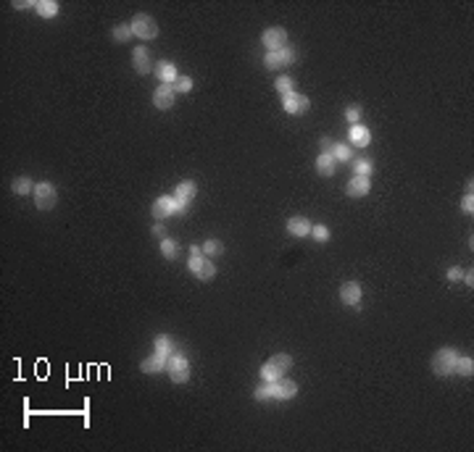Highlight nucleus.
<instances>
[{
	"mask_svg": "<svg viewBox=\"0 0 474 452\" xmlns=\"http://www.w3.org/2000/svg\"><path fill=\"white\" fill-rule=\"evenodd\" d=\"M298 394V384L290 379H277V381H266L264 387L256 389V400H292Z\"/></svg>",
	"mask_w": 474,
	"mask_h": 452,
	"instance_id": "nucleus-1",
	"label": "nucleus"
},
{
	"mask_svg": "<svg viewBox=\"0 0 474 452\" xmlns=\"http://www.w3.org/2000/svg\"><path fill=\"white\" fill-rule=\"evenodd\" d=\"M166 371H169V376H171L174 384H185L190 379V363H187V357L179 355V352H171L169 360H166Z\"/></svg>",
	"mask_w": 474,
	"mask_h": 452,
	"instance_id": "nucleus-2",
	"label": "nucleus"
},
{
	"mask_svg": "<svg viewBox=\"0 0 474 452\" xmlns=\"http://www.w3.org/2000/svg\"><path fill=\"white\" fill-rule=\"evenodd\" d=\"M456 350H450V347H443V350H437L435 352V357H432V371H435V376H450L453 373V366H456Z\"/></svg>",
	"mask_w": 474,
	"mask_h": 452,
	"instance_id": "nucleus-3",
	"label": "nucleus"
},
{
	"mask_svg": "<svg viewBox=\"0 0 474 452\" xmlns=\"http://www.w3.org/2000/svg\"><path fill=\"white\" fill-rule=\"evenodd\" d=\"M56 202H58V192H56V187L50 182H40L34 187V205L40 211H53Z\"/></svg>",
	"mask_w": 474,
	"mask_h": 452,
	"instance_id": "nucleus-4",
	"label": "nucleus"
},
{
	"mask_svg": "<svg viewBox=\"0 0 474 452\" xmlns=\"http://www.w3.org/2000/svg\"><path fill=\"white\" fill-rule=\"evenodd\" d=\"M132 32H134V37H140V40H153V37H158V24L148 13H137L132 18Z\"/></svg>",
	"mask_w": 474,
	"mask_h": 452,
	"instance_id": "nucleus-5",
	"label": "nucleus"
},
{
	"mask_svg": "<svg viewBox=\"0 0 474 452\" xmlns=\"http://www.w3.org/2000/svg\"><path fill=\"white\" fill-rule=\"evenodd\" d=\"M261 42H264V48L269 53H277V50L287 48V32L282 27H272V29H266L261 34Z\"/></svg>",
	"mask_w": 474,
	"mask_h": 452,
	"instance_id": "nucleus-6",
	"label": "nucleus"
},
{
	"mask_svg": "<svg viewBox=\"0 0 474 452\" xmlns=\"http://www.w3.org/2000/svg\"><path fill=\"white\" fill-rule=\"evenodd\" d=\"M174 98H177V87L174 84H158V89L153 92V105L161 108V110H169L174 105Z\"/></svg>",
	"mask_w": 474,
	"mask_h": 452,
	"instance_id": "nucleus-7",
	"label": "nucleus"
},
{
	"mask_svg": "<svg viewBox=\"0 0 474 452\" xmlns=\"http://www.w3.org/2000/svg\"><path fill=\"white\" fill-rule=\"evenodd\" d=\"M361 297H364V289H361L358 281H345V284L340 287V300H343V305L356 308V305L361 303Z\"/></svg>",
	"mask_w": 474,
	"mask_h": 452,
	"instance_id": "nucleus-8",
	"label": "nucleus"
},
{
	"mask_svg": "<svg viewBox=\"0 0 474 452\" xmlns=\"http://www.w3.org/2000/svg\"><path fill=\"white\" fill-rule=\"evenodd\" d=\"M132 61H134V71H137V74L145 77V74L153 71V61H150V53H148L145 45H140V48L132 50Z\"/></svg>",
	"mask_w": 474,
	"mask_h": 452,
	"instance_id": "nucleus-9",
	"label": "nucleus"
},
{
	"mask_svg": "<svg viewBox=\"0 0 474 452\" xmlns=\"http://www.w3.org/2000/svg\"><path fill=\"white\" fill-rule=\"evenodd\" d=\"M282 105H285V110L287 113H292V116H298V113H306L308 110V98L306 95H298V92H287L285 95V100H282Z\"/></svg>",
	"mask_w": 474,
	"mask_h": 452,
	"instance_id": "nucleus-10",
	"label": "nucleus"
},
{
	"mask_svg": "<svg viewBox=\"0 0 474 452\" xmlns=\"http://www.w3.org/2000/svg\"><path fill=\"white\" fill-rule=\"evenodd\" d=\"M171 213H177V197L164 195V197H158V200L153 202V216H155V218H166V216H171Z\"/></svg>",
	"mask_w": 474,
	"mask_h": 452,
	"instance_id": "nucleus-11",
	"label": "nucleus"
},
{
	"mask_svg": "<svg viewBox=\"0 0 474 452\" xmlns=\"http://www.w3.org/2000/svg\"><path fill=\"white\" fill-rule=\"evenodd\" d=\"M369 190H372L369 176H353L350 182H348V187H345V192L350 197H364V195H369Z\"/></svg>",
	"mask_w": 474,
	"mask_h": 452,
	"instance_id": "nucleus-12",
	"label": "nucleus"
},
{
	"mask_svg": "<svg viewBox=\"0 0 474 452\" xmlns=\"http://www.w3.org/2000/svg\"><path fill=\"white\" fill-rule=\"evenodd\" d=\"M311 221L308 218H303V216H292L290 221H287V232L292 234V237H308L311 234Z\"/></svg>",
	"mask_w": 474,
	"mask_h": 452,
	"instance_id": "nucleus-13",
	"label": "nucleus"
},
{
	"mask_svg": "<svg viewBox=\"0 0 474 452\" xmlns=\"http://www.w3.org/2000/svg\"><path fill=\"white\" fill-rule=\"evenodd\" d=\"M335 168H337V161H335L332 153H322L319 158H316V174H319V176H332Z\"/></svg>",
	"mask_w": 474,
	"mask_h": 452,
	"instance_id": "nucleus-14",
	"label": "nucleus"
},
{
	"mask_svg": "<svg viewBox=\"0 0 474 452\" xmlns=\"http://www.w3.org/2000/svg\"><path fill=\"white\" fill-rule=\"evenodd\" d=\"M155 74H158V79H161V84H177V79H179L174 63H166V61L155 66Z\"/></svg>",
	"mask_w": 474,
	"mask_h": 452,
	"instance_id": "nucleus-15",
	"label": "nucleus"
},
{
	"mask_svg": "<svg viewBox=\"0 0 474 452\" xmlns=\"http://www.w3.org/2000/svg\"><path fill=\"white\" fill-rule=\"evenodd\" d=\"M350 142H353L356 147H366V145L372 142V131H369L366 126H361V124L350 126Z\"/></svg>",
	"mask_w": 474,
	"mask_h": 452,
	"instance_id": "nucleus-16",
	"label": "nucleus"
},
{
	"mask_svg": "<svg viewBox=\"0 0 474 452\" xmlns=\"http://www.w3.org/2000/svg\"><path fill=\"white\" fill-rule=\"evenodd\" d=\"M195 192H198V187H195V182H190V179H185V182H179V187H177V192H174V197H177V202H187L195 197Z\"/></svg>",
	"mask_w": 474,
	"mask_h": 452,
	"instance_id": "nucleus-17",
	"label": "nucleus"
},
{
	"mask_svg": "<svg viewBox=\"0 0 474 452\" xmlns=\"http://www.w3.org/2000/svg\"><path fill=\"white\" fill-rule=\"evenodd\" d=\"M140 368H143V373L164 371V368H166V357H161V355H155V352H153V357H145L143 363H140Z\"/></svg>",
	"mask_w": 474,
	"mask_h": 452,
	"instance_id": "nucleus-18",
	"label": "nucleus"
},
{
	"mask_svg": "<svg viewBox=\"0 0 474 452\" xmlns=\"http://www.w3.org/2000/svg\"><path fill=\"white\" fill-rule=\"evenodd\" d=\"M34 187H37V184L32 182L29 176H19V179H13V184H11V190H13L16 195H29Z\"/></svg>",
	"mask_w": 474,
	"mask_h": 452,
	"instance_id": "nucleus-19",
	"label": "nucleus"
},
{
	"mask_svg": "<svg viewBox=\"0 0 474 452\" xmlns=\"http://www.w3.org/2000/svg\"><path fill=\"white\" fill-rule=\"evenodd\" d=\"M37 13L42 18H53L58 13V3L56 0H37Z\"/></svg>",
	"mask_w": 474,
	"mask_h": 452,
	"instance_id": "nucleus-20",
	"label": "nucleus"
},
{
	"mask_svg": "<svg viewBox=\"0 0 474 452\" xmlns=\"http://www.w3.org/2000/svg\"><path fill=\"white\" fill-rule=\"evenodd\" d=\"M174 352V342L169 336H158L155 339V355H161V357H166L169 360V355Z\"/></svg>",
	"mask_w": 474,
	"mask_h": 452,
	"instance_id": "nucleus-21",
	"label": "nucleus"
},
{
	"mask_svg": "<svg viewBox=\"0 0 474 452\" xmlns=\"http://www.w3.org/2000/svg\"><path fill=\"white\" fill-rule=\"evenodd\" d=\"M161 253H164V258H166V260H174V258H177V253H179V244H177V239H169V237H164V239H161Z\"/></svg>",
	"mask_w": 474,
	"mask_h": 452,
	"instance_id": "nucleus-22",
	"label": "nucleus"
},
{
	"mask_svg": "<svg viewBox=\"0 0 474 452\" xmlns=\"http://www.w3.org/2000/svg\"><path fill=\"white\" fill-rule=\"evenodd\" d=\"M471 371H474V360H471V357H456L453 373H459V376H471Z\"/></svg>",
	"mask_w": 474,
	"mask_h": 452,
	"instance_id": "nucleus-23",
	"label": "nucleus"
},
{
	"mask_svg": "<svg viewBox=\"0 0 474 452\" xmlns=\"http://www.w3.org/2000/svg\"><path fill=\"white\" fill-rule=\"evenodd\" d=\"M269 363H272L274 368H279L282 373H287V371L292 368V357H290V355H285V352H279V355H274L272 360H269Z\"/></svg>",
	"mask_w": 474,
	"mask_h": 452,
	"instance_id": "nucleus-24",
	"label": "nucleus"
},
{
	"mask_svg": "<svg viewBox=\"0 0 474 452\" xmlns=\"http://www.w3.org/2000/svg\"><path fill=\"white\" fill-rule=\"evenodd\" d=\"M200 247H203V255H206V258H214V255H221L224 253V244L219 239H208L206 244H200Z\"/></svg>",
	"mask_w": 474,
	"mask_h": 452,
	"instance_id": "nucleus-25",
	"label": "nucleus"
},
{
	"mask_svg": "<svg viewBox=\"0 0 474 452\" xmlns=\"http://www.w3.org/2000/svg\"><path fill=\"white\" fill-rule=\"evenodd\" d=\"M264 66L269 71H277L279 66H285V61H282V50H277V53H269L266 58H264Z\"/></svg>",
	"mask_w": 474,
	"mask_h": 452,
	"instance_id": "nucleus-26",
	"label": "nucleus"
},
{
	"mask_svg": "<svg viewBox=\"0 0 474 452\" xmlns=\"http://www.w3.org/2000/svg\"><path fill=\"white\" fill-rule=\"evenodd\" d=\"M195 276H198V279H203V281H211V279L216 276V266H214V260H208V258H206V263H203V268L198 271Z\"/></svg>",
	"mask_w": 474,
	"mask_h": 452,
	"instance_id": "nucleus-27",
	"label": "nucleus"
},
{
	"mask_svg": "<svg viewBox=\"0 0 474 452\" xmlns=\"http://www.w3.org/2000/svg\"><path fill=\"white\" fill-rule=\"evenodd\" d=\"M311 237L322 244V242H327V239H329V229H327L324 223H313V226H311Z\"/></svg>",
	"mask_w": 474,
	"mask_h": 452,
	"instance_id": "nucleus-28",
	"label": "nucleus"
},
{
	"mask_svg": "<svg viewBox=\"0 0 474 452\" xmlns=\"http://www.w3.org/2000/svg\"><path fill=\"white\" fill-rule=\"evenodd\" d=\"M261 379H264V381H277V379H282V371H279V368H274L272 363H264V368H261Z\"/></svg>",
	"mask_w": 474,
	"mask_h": 452,
	"instance_id": "nucleus-29",
	"label": "nucleus"
},
{
	"mask_svg": "<svg viewBox=\"0 0 474 452\" xmlns=\"http://www.w3.org/2000/svg\"><path fill=\"white\" fill-rule=\"evenodd\" d=\"M132 34H134V32H132V24H119V27L114 29V34H111V37H114L116 42H127Z\"/></svg>",
	"mask_w": 474,
	"mask_h": 452,
	"instance_id": "nucleus-30",
	"label": "nucleus"
},
{
	"mask_svg": "<svg viewBox=\"0 0 474 452\" xmlns=\"http://www.w3.org/2000/svg\"><path fill=\"white\" fill-rule=\"evenodd\" d=\"M374 168V163L369 161V158H361V161H356V176H369Z\"/></svg>",
	"mask_w": 474,
	"mask_h": 452,
	"instance_id": "nucleus-31",
	"label": "nucleus"
},
{
	"mask_svg": "<svg viewBox=\"0 0 474 452\" xmlns=\"http://www.w3.org/2000/svg\"><path fill=\"white\" fill-rule=\"evenodd\" d=\"M274 87H277V92H282V95L295 92V89H292V77H279V79L274 82Z\"/></svg>",
	"mask_w": 474,
	"mask_h": 452,
	"instance_id": "nucleus-32",
	"label": "nucleus"
},
{
	"mask_svg": "<svg viewBox=\"0 0 474 452\" xmlns=\"http://www.w3.org/2000/svg\"><path fill=\"white\" fill-rule=\"evenodd\" d=\"M332 155H335V161H348V158H350V147L348 145H335L332 147Z\"/></svg>",
	"mask_w": 474,
	"mask_h": 452,
	"instance_id": "nucleus-33",
	"label": "nucleus"
},
{
	"mask_svg": "<svg viewBox=\"0 0 474 452\" xmlns=\"http://www.w3.org/2000/svg\"><path fill=\"white\" fill-rule=\"evenodd\" d=\"M203 263H206V255H190V263H187V268L192 271V274H198V271L203 268Z\"/></svg>",
	"mask_w": 474,
	"mask_h": 452,
	"instance_id": "nucleus-34",
	"label": "nucleus"
},
{
	"mask_svg": "<svg viewBox=\"0 0 474 452\" xmlns=\"http://www.w3.org/2000/svg\"><path fill=\"white\" fill-rule=\"evenodd\" d=\"M174 87H177V92H190V89H192V79L190 77H179Z\"/></svg>",
	"mask_w": 474,
	"mask_h": 452,
	"instance_id": "nucleus-35",
	"label": "nucleus"
},
{
	"mask_svg": "<svg viewBox=\"0 0 474 452\" xmlns=\"http://www.w3.org/2000/svg\"><path fill=\"white\" fill-rule=\"evenodd\" d=\"M345 119L350 121V126H356V124L361 121V108H356V105H350V108L345 110Z\"/></svg>",
	"mask_w": 474,
	"mask_h": 452,
	"instance_id": "nucleus-36",
	"label": "nucleus"
},
{
	"mask_svg": "<svg viewBox=\"0 0 474 452\" xmlns=\"http://www.w3.org/2000/svg\"><path fill=\"white\" fill-rule=\"evenodd\" d=\"M461 211H464V213H469V216L474 213V197H471V195H464V200H461Z\"/></svg>",
	"mask_w": 474,
	"mask_h": 452,
	"instance_id": "nucleus-37",
	"label": "nucleus"
},
{
	"mask_svg": "<svg viewBox=\"0 0 474 452\" xmlns=\"http://www.w3.org/2000/svg\"><path fill=\"white\" fill-rule=\"evenodd\" d=\"M282 61H285V66L295 63V50H292V48H282Z\"/></svg>",
	"mask_w": 474,
	"mask_h": 452,
	"instance_id": "nucleus-38",
	"label": "nucleus"
},
{
	"mask_svg": "<svg viewBox=\"0 0 474 452\" xmlns=\"http://www.w3.org/2000/svg\"><path fill=\"white\" fill-rule=\"evenodd\" d=\"M13 8H19V11H27V8H37V3H32V0H16V3H13Z\"/></svg>",
	"mask_w": 474,
	"mask_h": 452,
	"instance_id": "nucleus-39",
	"label": "nucleus"
},
{
	"mask_svg": "<svg viewBox=\"0 0 474 452\" xmlns=\"http://www.w3.org/2000/svg\"><path fill=\"white\" fill-rule=\"evenodd\" d=\"M448 279H450V281H461V279H464V271H461V268H450V271H448Z\"/></svg>",
	"mask_w": 474,
	"mask_h": 452,
	"instance_id": "nucleus-40",
	"label": "nucleus"
},
{
	"mask_svg": "<svg viewBox=\"0 0 474 452\" xmlns=\"http://www.w3.org/2000/svg\"><path fill=\"white\" fill-rule=\"evenodd\" d=\"M153 234H158V237H166V226H164V223H155V226H153Z\"/></svg>",
	"mask_w": 474,
	"mask_h": 452,
	"instance_id": "nucleus-41",
	"label": "nucleus"
},
{
	"mask_svg": "<svg viewBox=\"0 0 474 452\" xmlns=\"http://www.w3.org/2000/svg\"><path fill=\"white\" fill-rule=\"evenodd\" d=\"M332 140H322V153H332Z\"/></svg>",
	"mask_w": 474,
	"mask_h": 452,
	"instance_id": "nucleus-42",
	"label": "nucleus"
},
{
	"mask_svg": "<svg viewBox=\"0 0 474 452\" xmlns=\"http://www.w3.org/2000/svg\"><path fill=\"white\" fill-rule=\"evenodd\" d=\"M464 281L469 284V289L474 287V274H471V271H469V274H464Z\"/></svg>",
	"mask_w": 474,
	"mask_h": 452,
	"instance_id": "nucleus-43",
	"label": "nucleus"
},
{
	"mask_svg": "<svg viewBox=\"0 0 474 452\" xmlns=\"http://www.w3.org/2000/svg\"><path fill=\"white\" fill-rule=\"evenodd\" d=\"M190 255H203V247L200 244H192L190 247Z\"/></svg>",
	"mask_w": 474,
	"mask_h": 452,
	"instance_id": "nucleus-44",
	"label": "nucleus"
}]
</instances>
